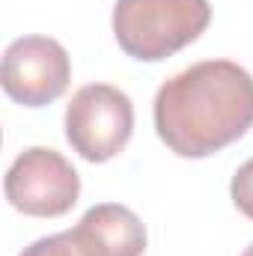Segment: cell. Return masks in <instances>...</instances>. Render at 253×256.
<instances>
[{
	"label": "cell",
	"instance_id": "obj_1",
	"mask_svg": "<svg viewBox=\"0 0 253 256\" xmlns=\"http://www.w3.org/2000/svg\"><path fill=\"white\" fill-rule=\"evenodd\" d=\"M155 131L179 158H208L253 126V74L232 60H202L164 80Z\"/></svg>",
	"mask_w": 253,
	"mask_h": 256
},
{
	"label": "cell",
	"instance_id": "obj_9",
	"mask_svg": "<svg viewBox=\"0 0 253 256\" xmlns=\"http://www.w3.org/2000/svg\"><path fill=\"white\" fill-rule=\"evenodd\" d=\"M242 256H253V244H250V248H248V250H244Z\"/></svg>",
	"mask_w": 253,
	"mask_h": 256
},
{
	"label": "cell",
	"instance_id": "obj_7",
	"mask_svg": "<svg viewBox=\"0 0 253 256\" xmlns=\"http://www.w3.org/2000/svg\"><path fill=\"white\" fill-rule=\"evenodd\" d=\"M18 256H86L84 248L74 242L72 230L57 232V236H45V238H36L33 244H27Z\"/></svg>",
	"mask_w": 253,
	"mask_h": 256
},
{
	"label": "cell",
	"instance_id": "obj_3",
	"mask_svg": "<svg viewBox=\"0 0 253 256\" xmlns=\"http://www.w3.org/2000/svg\"><path fill=\"white\" fill-rule=\"evenodd\" d=\"M134 131V104L120 86L86 84L66 108V140L90 164L116 158Z\"/></svg>",
	"mask_w": 253,
	"mask_h": 256
},
{
	"label": "cell",
	"instance_id": "obj_6",
	"mask_svg": "<svg viewBox=\"0 0 253 256\" xmlns=\"http://www.w3.org/2000/svg\"><path fill=\"white\" fill-rule=\"evenodd\" d=\"M72 236L86 256H143L146 250L143 220L120 202L92 206L72 226Z\"/></svg>",
	"mask_w": 253,
	"mask_h": 256
},
{
	"label": "cell",
	"instance_id": "obj_8",
	"mask_svg": "<svg viewBox=\"0 0 253 256\" xmlns=\"http://www.w3.org/2000/svg\"><path fill=\"white\" fill-rule=\"evenodd\" d=\"M230 194H232L236 208H238L244 218H250L253 220V158L250 161H244V164L236 170L232 185H230Z\"/></svg>",
	"mask_w": 253,
	"mask_h": 256
},
{
	"label": "cell",
	"instance_id": "obj_4",
	"mask_svg": "<svg viewBox=\"0 0 253 256\" xmlns=\"http://www.w3.org/2000/svg\"><path fill=\"white\" fill-rule=\"evenodd\" d=\"M6 200L30 218H60L80 196V176L57 149L30 146L6 170Z\"/></svg>",
	"mask_w": 253,
	"mask_h": 256
},
{
	"label": "cell",
	"instance_id": "obj_5",
	"mask_svg": "<svg viewBox=\"0 0 253 256\" xmlns=\"http://www.w3.org/2000/svg\"><path fill=\"white\" fill-rule=\"evenodd\" d=\"M68 80L72 60L51 36H21L3 54L0 84L15 104L45 108L68 90Z\"/></svg>",
	"mask_w": 253,
	"mask_h": 256
},
{
	"label": "cell",
	"instance_id": "obj_2",
	"mask_svg": "<svg viewBox=\"0 0 253 256\" xmlns=\"http://www.w3.org/2000/svg\"><path fill=\"white\" fill-rule=\"evenodd\" d=\"M208 21V0H116L114 6V36L140 63H158L188 48Z\"/></svg>",
	"mask_w": 253,
	"mask_h": 256
}]
</instances>
